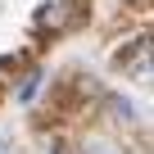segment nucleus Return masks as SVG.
Wrapping results in <instances>:
<instances>
[{
  "mask_svg": "<svg viewBox=\"0 0 154 154\" xmlns=\"http://www.w3.org/2000/svg\"><path fill=\"white\" fill-rule=\"evenodd\" d=\"M36 86H41V77H36V72H27V82H23V86H18V100H23V104H27V100H32V95H36Z\"/></svg>",
  "mask_w": 154,
  "mask_h": 154,
  "instance_id": "nucleus-2",
  "label": "nucleus"
},
{
  "mask_svg": "<svg viewBox=\"0 0 154 154\" xmlns=\"http://www.w3.org/2000/svg\"><path fill=\"white\" fill-rule=\"evenodd\" d=\"M72 18H77L72 0H45V9L36 14V32H63Z\"/></svg>",
  "mask_w": 154,
  "mask_h": 154,
  "instance_id": "nucleus-1",
  "label": "nucleus"
},
{
  "mask_svg": "<svg viewBox=\"0 0 154 154\" xmlns=\"http://www.w3.org/2000/svg\"><path fill=\"white\" fill-rule=\"evenodd\" d=\"M0 154H14V149H9V145H5V140H0Z\"/></svg>",
  "mask_w": 154,
  "mask_h": 154,
  "instance_id": "nucleus-4",
  "label": "nucleus"
},
{
  "mask_svg": "<svg viewBox=\"0 0 154 154\" xmlns=\"http://www.w3.org/2000/svg\"><path fill=\"white\" fill-rule=\"evenodd\" d=\"M86 154H113V149H109V145H100V140H95V145H86Z\"/></svg>",
  "mask_w": 154,
  "mask_h": 154,
  "instance_id": "nucleus-3",
  "label": "nucleus"
}]
</instances>
